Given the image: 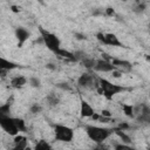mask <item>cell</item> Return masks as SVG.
Listing matches in <instances>:
<instances>
[{"mask_svg": "<svg viewBox=\"0 0 150 150\" xmlns=\"http://www.w3.org/2000/svg\"><path fill=\"white\" fill-rule=\"evenodd\" d=\"M14 123L16 125V128L19 129V131H26V122L25 120L20 118V117H13Z\"/></svg>", "mask_w": 150, "mask_h": 150, "instance_id": "20", "label": "cell"}, {"mask_svg": "<svg viewBox=\"0 0 150 150\" xmlns=\"http://www.w3.org/2000/svg\"><path fill=\"white\" fill-rule=\"evenodd\" d=\"M122 110H123V112H124V115L127 117H130V118H134L135 117L134 105H131V104H122Z\"/></svg>", "mask_w": 150, "mask_h": 150, "instance_id": "18", "label": "cell"}, {"mask_svg": "<svg viewBox=\"0 0 150 150\" xmlns=\"http://www.w3.org/2000/svg\"><path fill=\"white\" fill-rule=\"evenodd\" d=\"M13 142H14V148L15 149L23 150V149L27 148V138L25 136H22V135H19V134L15 135Z\"/></svg>", "mask_w": 150, "mask_h": 150, "instance_id": "14", "label": "cell"}, {"mask_svg": "<svg viewBox=\"0 0 150 150\" xmlns=\"http://www.w3.org/2000/svg\"><path fill=\"white\" fill-rule=\"evenodd\" d=\"M35 150H49V149H52V145L47 142V141H45V139H40L36 144H35Z\"/></svg>", "mask_w": 150, "mask_h": 150, "instance_id": "19", "label": "cell"}, {"mask_svg": "<svg viewBox=\"0 0 150 150\" xmlns=\"http://www.w3.org/2000/svg\"><path fill=\"white\" fill-rule=\"evenodd\" d=\"M0 127L2 128V130H4L5 132H7L9 136H13V137L20 132L19 129L16 128V125H15L14 120H13L12 116L5 117V118L0 120Z\"/></svg>", "mask_w": 150, "mask_h": 150, "instance_id": "7", "label": "cell"}, {"mask_svg": "<svg viewBox=\"0 0 150 150\" xmlns=\"http://www.w3.org/2000/svg\"><path fill=\"white\" fill-rule=\"evenodd\" d=\"M57 87H59V88H62V89H67V90H69V89H70V88L68 87V84H67V83H59V84H57Z\"/></svg>", "mask_w": 150, "mask_h": 150, "instance_id": "30", "label": "cell"}, {"mask_svg": "<svg viewBox=\"0 0 150 150\" xmlns=\"http://www.w3.org/2000/svg\"><path fill=\"white\" fill-rule=\"evenodd\" d=\"M110 62L115 66V68L117 70H120L121 73H129L131 70V63L129 61L125 60H120V59H111Z\"/></svg>", "mask_w": 150, "mask_h": 150, "instance_id": "9", "label": "cell"}, {"mask_svg": "<svg viewBox=\"0 0 150 150\" xmlns=\"http://www.w3.org/2000/svg\"><path fill=\"white\" fill-rule=\"evenodd\" d=\"M12 9H13V12H19V9H18V7H15V6H12Z\"/></svg>", "mask_w": 150, "mask_h": 150, "instance_id": "32", "label": "cell"}, {"mask_svg": "<svg viewBox=\"0 0 150 150\" xmlns=\"http://www.w3.org/2000/svg\"><path fill=\"white\" fill-rule=\"evenodd\" d=\"M29 110H30V112H32V114H39V112H41V111H42V107H41L40 104H38V103H34V104H32V105H30Z\"/></svg>", "mask_w": 150, "mask_h": 150, "instance_id": "24", "label": "cell"}, {"mask_svg": "<svg viewBox=\"0 0 150 150\" xmlns=\"http://www.w3.org/2000/svg\"><path fill=\"white\" fill-rule=\"evenodd\" d=\"M114 132H116V135H118V137L122 139V142H123V143H130V142H131V141H130V137H129L128 135H125V134H124V130L116 129Z\"/></svg>", "mask_w": 150, "mask_h": 150, "instance_id": "22", "label": "cell"}, {"mask_svg": "<svg viewBox=\"0 0 150 150\" xmlns=\"http://www.w3.org/2000/svg\"><path fill=\"white\" fill-rule=\"evenodd\" d=\"M104 12H105V14H107L108 16H114V15H115V11H114V8H111V7H108Z\"/></svg>", "mask_w": 150, "mask_h": 150, "instance_id": "27", "label": "cell"}, {"mask_svg": "<svg viewBox=\"0 0 150 150\" xmlns=\"http://www.w3.org/2000/svg\"><path fill=\"white\" fill-rule=\"evenodd\" d=\"M28 82H29V84L32 86V87H34V88H39L40 86H41V81H40V79H38V77H30L29 80H28Z\"/></svg>", "mask_w": 150, "mask_h": 150, "instance_id": "23", "label": "cell"}, {"mask_svg": "<svg viewBox=\"0 0 150 150\" xmlns=\"http://www.w3.org/2000/svg\"><path fill=\"white\" fill-rule=\"evenodd\" d=\"M86 129V134L87 136L94 141L95 143L97 144H101L103 143L105 139H108L111 134L114 132L112 129H109V128H103V127H97V125H91V124H88L84 127Z\"/></svg>", "mask_w": 150, "mask_h": 150, "instance_id": "2", "label": "cell"}, {"mask_svg": "<svg viewBox=\"0 0 150 150\" xmlns=\"http://www.w3.org/2000/svg\"><path fill=\"white\" fill-rule=\"evenodd\" d=\"M48 69H55V67H54V64H52V63H48L47 66H46Z\"/></svg>", "mask_w": 150, "mask_h": 150, "instance_id": "31", "label": "cell"}, {"mask_svg": "<svg viewBox=\"0 0 150 150\" xmlns=\"http://www.w3.org/2000/svg\"><path fill=\"white\" fill-rule=\"evenodd\" d=\"M77 84L81 87V88H84V89H94L96 87H98V82H97V79L89 74V73H83L79 80H77Z\"/></svg>", "mask_w": 150, "mask_h": 150, "instance_id": "6", "label": "cell"}, {"mask_svg": "<svg viewBox=\"0 0 150 150\" xmlns=\"http://www.w3.org/2000/svg\"><path fill=\"white\" fill-rule=\"evenodd\" d=\"M16 67H18L16 63H14V62H12L9 60H6V59L0 56V74L5 73L6 70H12V69H14Z\"/></svg>", "mask_w": 150, "mask_h": 150, "instance_id": "13", "label": "cell"}, {"mask_svg": "<svg viewBox=\"0 0 150 150\" xmlns=\"http://www.w3.org/2000/svg\"><path fill=\"white\" fill-rule=\"evenodd\" d=\"M27 82H28V80H27L26 76L19 75V76H15V77L12 79V81H11V86H12L13 88H15V89H20V88L25 87V86L27 84Z\"/></svg>", "mask_w": 150, "mask_h": 150, "instance_id": "12", "label": "cell"}, {"mask_svg": "<svg viewBox=\"0 0 150 150\" xmlns=\"http://www.w3.org/2000/svg\"><path fill=\"white\" fill-rule=\"evenodd\" d=\"M46 102L49 107H56L60 103V97L55 94V93H50L49 95H47L46 97Z\"/></svg>", "mask_w": 150, "mask_h": 150, "instance_id": "17", "label": "cell"}, {"mask_svg": "<svg viewBox=\"0 0 150 150\" xmlns=\"http://www.w3.org/2000/svg\"><path fill=\"white\" fill-rule=\"evenodd\" d=\"M95 112V109L93 108V105L84 101V100H81V105H80V115L82 117H91V115Z\"/></svg>", "mask_w": 150, "mask_h": 150, "instance_id": "11", "label": "cell"}, {"mask_svg": "<svg viewBox=\"0 0 150 150\" xmlns=\"http://www.w3.org/2000/svg\"><path fill=\"white\" fill-rule=\"evenodd\" d=\"M39 30H40V34H41L42 42L46 45V47L49 50H52L53 53H55L56 50H59L61 48V41H60V39L54 33L48 32L47 29H45L42 27H40Z\"/></svg>", "mask_w": 150, "mask_h": 150, "instance_id": "3", "label": "cell"}, {"mask_svg": "<svg viewBox=\"0 0 150 150\" xmlns=\"http://www.w3.org/2000/svg\"><path fill=\"white\" fill-rule=\"evenodd\" d=\"M29 32L23 27H18L15 29V36L18 39V46L21 47L28 39H29Z\"/></svg>", "mask_w": 150, "mask_h": 150, "instance_id": "10", "label": "cell"}, {"mask_svg": "<svg viewBox=\"0 0 150 150\" xmlns=\"http://www.w3.org/2000/svg\"><path fill=\"white\" fill-rule=\"evenodd\" d=\"M96 39L103 43V45H107V46H112V47H124L123 43L120 41V39L117 38L116 34L114 33H97L96 34Z\"/></svg>", "mask_w": 150, "mask_h": 150, "instance_id": "5", "label": "cell"}, {"mask_svg": "<svg viewBox=\"0 0 150 150\" xmlns=\"http://www.w3.org/2000/svg\"><path fill=\"white\" fill-rule=\"evenodd\" d=\"M11 105H12V103L9 101H7L2 105H0V120L11 116Z\"/></svg>", "mask_w": 150, "mask_h": 150, "instance_id": "16", "label": "cell"}, {"mask_svg": "<svg viewBox=\"0 0 150 150\" xmlns=\"http://www.w3.org/2000/svg\"><path fill=\"white\" fill-rule=\"evenodd\" d=\"M95 62H96V59H91V57H83L82 59V63L84 64L86 68L88 69H93L94 66H95Z\"/></svg>", "mask_w": 150, "mask_h": 150, "instance_id": "21", "label": "cell"}, {"mask_svg": "<svg viewBox=\"0 0 150 150\" xmlns=\"http://www.w3.org/2000/svg\"><path fill=\"white\" fill-rule=\"evenodd\" d=\"M115 69H116L115 66H114L110 61H108V60H105V59L96 60L95 66H94V68H93V70H95V71H101V73H111V71L115 70Z\"/></svg>", "mask_w": 150, "mask_h": 150, "instance_id": "8", "label": "cell"}, {"mask_svg": "<svg viewBox=\"0 0 150 150\" xmlns=\"http://www.w3.org/2000/svg\"><path fill=\"white\" fill-rule=\"evenodd\" d=\"M55 54H56V55H59L60 57L66 59V60L76 61L75 54H74V53H71V52H69V50H67V49H64V48H60L59 50H56V52H55Z\"/></svg>", "mask_w": 150, "mask_h": 150, "instance_id": "15", "label": "cell"}, {"mask_svg": "<svg viewBox=\"0 0 150 150\" xmlns=\"http://www.w3.org/2000/svg\"><path fill=\"white\" fill-rule=\"evenodd\" d=\"M132 1H135V2H137V4H138V2H141V0H132Z\"/></svg>", "mask_w": 150, "mask_h": 150, "instance_id": "33", "label": "cell"}, {"mask_svg": "<svg viewBox=\"0 0 150 150\" xmlns=\"http://www.w3.org/2000/svg\"><path fill=\"white\" fill-rule=\"evenodd\" d=\"M54 136L59 142L69 143L74 138V130L64 124H54Z\"/></svg>", "mask_w": 150, "mask_h": 150, "instance_id": "4", "label": "cell"}, {"mask_svg": "<svg viewBox=\"0 0 150 150\" xmlns=\"http://www.w3.org/2000/svg\"><path fill=\"white\" fill-rule=\"evenodd\" d=\"M75 36H76V39H79V40H86V39H87L86 35L80 34V33H75Z\"/></svg>", "mask_w": 150, "mask_h": 150, "instance_id": "29", "label": "cell"}, {"mask_svg": "<svg viewBox=\"0 0 150 150\" xmlns=\"http://www.w3.org/2000/svg\"><path fill=\"white\" fill-rule=\"evenodd\" d=\"M121 1H127V0H121Z\"/></svg>", "mask_w": 150, "mask_h": 150, "instance_id": "34", "label": "cell"}, {"mask_svg": "<svg viewBox=\"0 0 150 150\" xmlns=\"http://www.w3.org/2000/svg\"><path fill=\"white\" fill-rule=\"evenodd\" d=\"M145 9H146V4L143 2V1L138 2V5L136 6V12H137V13H142V12H144Z\"/></svg>", "mask_w": 150, "mask_h": 150, "instance_id": "26", "label": "cell"}, {"mask_svg": "<svg viewBox=\"0 0 150 150\" xmlns=\"http://www.w3.org/2000/svg\"><path fill=\"white\" fill-rule=\"evenodd\" d=\"M101 115L104 116V117H111V112H110L109 110H107V109H103V110L101 111Z\"/></svg>", "mask_w": 150, "mask_h": 150, "instance_id": "28", "label": "cell"}, {"mask_svg": "<svg viewBox=\"0 0 150 150\" xmlns=\"http://www.w3.org/2000/svg\"><path fill=\"white\" fill-rule=\"evenodd\" d=\"M115 150H132V148L125 143H120V144H115L114 145Z\"/></svg>", "mask_w": 150, "mask_h": 150, "instance_id": "25", "label": "cell"}, {"mask_svg": "<svg viewBox=\"0 0 150 150\" xmlns=\"http://www.w3.org/2000/svg\"><path fill=\"white\" fill-rule=\"evenodd\" d=\"M97 82H98V91L107 98V100H111L115 95L125 91L127 88L121 86V84H116L110 82L107 79L103 77H97Z\"/></svg>", "mask_w": 150, "mask_h": 150, "instance_id": "1", "label": "cell"}]
</instances>
